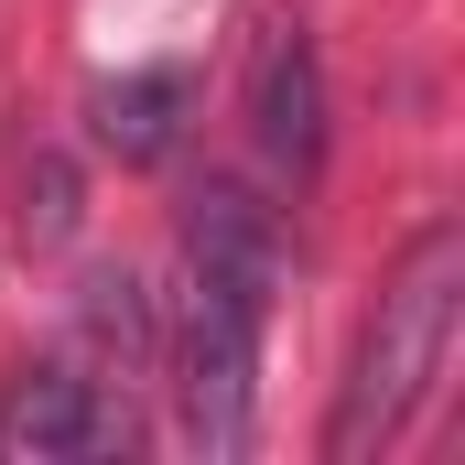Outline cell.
<instances>
[{"mask_svg":"<svg viewBox=\"0 0 465 465\" xmlns=\"http://www.w3.org/2000/svg\"><path fill=\"white\" fill-rule=\"evenodd\" d=\"M11 444H33V455H109V444H130V422L98 401V379H76V368H22V390H11Z\"/></svg>","mask_w":465,"mask_h":465,"instance_id":"obj_5","label":"cell"},{"mask_svg":"<svg viewBox=\"0 0 465 465\" xmlns=\"http://www.w3.org/2000/svg\"><path fill=\"white\" fill-rule=\"evenodd\" d=\"M455 303H465V238L433 228L401 260V282L379 292V325L357 336V368L336 390V422H325V455L336 465H368V455H390L411 433L422 390L444 379V347H455Z\"/></svg>","mask_w":465,"mask_h":465,"instance_id":"obj_1","label":"cell"},{"mask_svg":"<svg viewBox=\"0 0 465 465\" xmlns=\"http://www.w3.org/2000/svg\"><path fill=\"white\" fill-rule=\"evenodd\" d=\"M249 347H260V314L217 292V282H184V325H173V422L206 465L249 455Z\"/></svg>","mask_w":465,"mask_h":465,"instance_id":"obj_2","label":"cell"},{"mask_svg":"<svg viewBox=\"0 0 465 465\" xmlns=\"http://www.w3.org/2000/svg\"><path fill=\"white\" fill-rule=\"evenodd\" d=\"M249 141L292 184L325 173V65H314V33L303 22H271L260 54H249Z\"/></svg>","mask_w":465,"mask_h":465,"instance_id":"obj_3","label":"cell"},{"mask_svg":"<svg viewBox=\"0 0 465 465\" xmlns=\"http://www.w3.org/2000/svg\"><path fill=\"white\" fill-rule=\"evenodd\" d=\"M184 260H195V282L238 292L249 314L282 292V228H271V206L249 184H195L184 195Z\"/></svg>","mask_w":465,"mask_h":465,"instance_id":"obj_4","label":"cell"},{"mask_svg":"<svg viewBox=\"0 0 465 465\" xmlns=\"http://www.w3.org/2000/svg\"><path fill=\"white\" fill-rule=\"evenodd\" d=\"M87 130H98V152H119V163H163V152L184 141V76H173V65L109 76V87L87 98Z\"/></svg>","mask_w":465,"mask_h":465,"instance_id":"obj_6","label":"cell"},{"mask_svg":"<svg viewBox=\"0 0 465 465\" xmlns=\"http://www.w3.org/2000/svg\"><path fill=\"white\" fill-rule=\"evenodd\" d=\"M76 325H87V347L109 357L119 379H141V368L163 357V336H152V303H141V282H130V271H98V282L76 292Z\"/></svg>","mask_w":465,"mask_h":465,"instance_id":"obj_7","label":"cell"},{"mask_svg":"<svg viewBox=\"0 0 465 465\" xmlns=\"http://www.w3.org/2000/svg\"><path fill=\"white\" fill-rule=\"evenodd\" d=\"M22 228H33V238H65V228H76V173H65V163H44V173L22 184Z\"/></svg>","mask_w":465,"mask_h":465,"instance_id":"obj_8","label":"cell"}]
</instances>
